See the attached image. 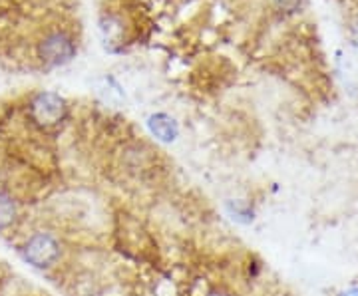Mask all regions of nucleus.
<instances>
[{
    "mask_svg": "<svg viewBox=\"0 0 358 296\" xmlns=\"http://www.w3.org/2000/svg\"><path fill=\"white\" fill-rule=\"evenodd\" d=\"M22 257L34 269H48L60 258V243L48 232H36L22 246Z\"/></svg>",
    "mask_w": 358,
    "mask_h": 296,
    "instance_id": "f257e3e1",
    "label": "nucleus"
},
{
    "mask_svg": "<svg viewBox=\"0 0 358 296\" xmlns=\"http://www.w3.org/2000/svg\"><path fill=\"white\" fill-rule=\"evenodd\" d=\"M30 116L40 128H52L66 116V102L52 91H40L30 103Z\"/></svg>",
    "mask_w": 358,
    "mask_h": 296,
    "instance_id": "f03ea898",
    "label": "nucleus"
},
{
    "mask_svg": "<svg viewBox=\"0 0 358 296\" xmlns=\"http://www.w3.org/2000/svg\"><path fill=\"white\" fill-rule=\"evenodd\" d=\"M38 52L44 64L64 66L74 58L76 48H74V42L68 38L66 34L56 32V34H50L48 38H44V42L40 44Z\"/></svg>",
    "mask_w": 358,
    "mask_h": 296,
    "instance_id": "7ed1b4c3",
    "label": "nucleus"
},
{
    "mask_svg": "<svg viewBox=\"0 0 358 296\" xmlns=\"http://www.w3.org/2000/svg\"><path fill=\"white\" fill-rule=\"evenodd\" d=\"M94 91L103 103H108L112 108H122L126 103V94L112 76H102L94 80Z\"/></svg>",
    "mask_w": 358,
    "mask_h": 296,
    "instance_id": "20e7f679",
    "label": "nucleus"
},
{
    "mask_svg": "<svg viewBox=\"0 0 358 296\" xmlns=\"http://www.w3.org/2000/svg\"><path fill=\"white\" fill-rule=\"evenodd\" d=\"M148 128L152 131V135L157 138L159 142L171 143L179 138L178 121L167 114H154L148 119Z\"/></svg>",
    "mask_w": 358,
    "mask_h": 296,
    "instance_id": "39448f33",
    "label": "nucleus"
},
{
    "mask_svg": "<svg viewBox=\"0 0 358 296\" xmlns=\"http://www.w3.org/2000/svg\"><path fill=\"white\" fill-rule=\"evenodd\" d=\"M18 209H16V201L8 193L0 191V231L13 227V223L16 221Z\"/></svg>",
    "mask_w": 358,
    "mask_h": 296,
    "instance_id": "423d86ee",
    "label": "nucleus"
},
{
    "mask_svg": "<svg viewBox=\"0 0 358 296\" xmlns=\"http://www.w3.org/2000/svg\"><path fill=\"white\" fill-rule=\"evenodd\" d=\"M227 213L231 215V219L239 221V223H251L253 221V209L245 201H227Z\"/></svg>",
    "mask_w": 358,
    "mask_h": 296,
    "instance_id": "0eeeda50",
    "label": "nucleus"
},
{
    "mask_svg": "<svg viewBox=\"0 0 358 296\" xmlns=\"http://www.w3.org/2000/svg\"><path fill=\"white\" fill-rule=\"evenodd\" d=\"M275 4H277L281 10L293 13V10H296V6L301 4V0H275Z\"/></svg>",
    "mask_w": 358,
    "mask_h": 296,
    "instance_id": "6e6552de",
    "label": "nucleus"
},
{
    "mask_svg": "<svg viewBox=\"0 0 358 296\" xmlns=\"http://www.w3.org/2000/svg\"><path fill=\"white\" fill-rule=\"evenodd\" d=\"M341 296H358V286H355V288H348V290L343 293Z\"/></svg>",
    "mask_w": 358,
    "mask_h": 296,
    "instance_id": "1a4fd4ad",
    "label": "nucleus"
}]
</instances>
